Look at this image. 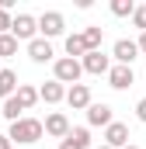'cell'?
I'll return each mask as SVG.
<instances>
[{
    "instance_id": "cell-30",
    "label": "cell",
    "mask_w": 146,
    "mask_h": 149,
    "mask_svg": "<svg viewBox=\"0 0 146 149\" xmlns=\"http://www.w3.org/2000/svg\"><path fill=\"white\" fill-rule=\"evenodd\" d=\"M0 70H4V66H0Z\"/></svg>"
},
{
    "instance_id": "cell-28",
    "label": "cell",
    "mask_w": 146,
    "mask_h": 149,
    "mask_svg": "<svg viewBox=\"0 0 146 149\" xmlns=\"http://www.w3.org/2000/svg\"><path fill=\"white\" fill-rule=\"evenodd\" d=\"M125 149H139V146H132V142H129V146H125Z\"/></svg>"
},
{
    "instance_id": "cell-5",
    "label": "cell",
    "mask_w": 146,
    "mask_h": 149,
    "mask_svg": "<svg viewBox=\"0 0 146 149\" xmlns=\"http://www.w3.org/2000/svg\"><path fill=\"white\" fill-rule=\"evenodd\" d=\"M80 63H84V73H91V76H108L111 73V56H105V52H87Z\"/></svg>"
},
{
    "instance_id": "cell-25",
    "label": "cell",
    "mask_w": 146,
    "mask_h": 149,
    "mask_svg": "<svg viewBox=\"0 0 146 149\" xmlns=\"http://www.w3.org/2000/svg\"><path fill=\"white\" fill-rule=\"evenodd\" d=\"M59 149H80V146H77V142H73L70 135H66V139H63V142H59Z\"/></svg>"
},
{
    "instance_id": "cell-6",
    "label": "cell",
    "mask_w": 146,
    "mask_h": 149,
    "mask_svg": "<svg viewBox=\"0 0 146 149\" xmlns=\"http://www.w3.org/2000/svg\"><path fill=\"white\" fill-rule=\"evenodd\" d=\"M63 28H66V21H63V14H59V10H45V14L38 17V31H42V38L63 35Z\"/></svg>"
},
{
    "instance_id": "cell-22",
    "label": "cell",
    "mask_w": 146,
    "mask_h": 149,
    "mask_svg": "<svg viewBox=\"0 0 146 149\" xmlns=\"http://www.w3.org/2000/svg\"><path fill=\"white\" fill-rule=\"evenodd\" d=\"M11 28H14V17H11V10L0 7V35H11Z\"/></svg>"
},
{
    "instance_id": "cell-9",
    "label": "cell",
    "mask_w": 146,
    "mask_h": 149,
    "mask_svg": "<svg viewBox=\"0 0 146 149\" xmlns=\"http://www.w3.org/2000/svg\"><path fill=\"white\" fill-rule=\"evenodd\" d=\"M73 128H70V118L63 111H52L49 118H45V135H52V139H66Z\"/></svg>"
},
{
    "instance_id": "cell-13",
    "label": "cell",
    "mask_w": 146,
    "mask_h": 149,
    "mask_svg": "<svg viewBox=\"0 0 146 149\" xmlns=\"http://www.w3.org/2000/svg\"><path fill=\"white\" fill-rule=\"evenodd\" d=\"M66 90H70V87H63L59 80H49V83L38 87V94H42L45 104H59V101H66Z\"/></svg>"
},
{
    "instance_id": "cell-21",
    "label": "cell",
    "mask_w": 146,
    "mask_h": 149,
    "mask_svg": "<svg viewBox=\"0 0 146 149\" xmlns=\"http://www.w3.org/2000/svg\"><path fill=\"white\" fill-rule=\"evenodd\" d=\"M70 139H73L80 149H87V146H91V128H73V132H70Z\"/></svg>"
},
{
    "instance_id": "cell-17",
    "label": "cell",
    "mask_w": 146,
    "mask_h": 149,
    "mask_svg": "<svg viewBox=\"0 0 146 149\" xmlns=\"http://www.w3.org/2000/svg\"><path fill=\"white\" fill-rule=\"evenodd\" d=\"M80 35H84V42H87V52H101V38H105V31H101L98 24H91V28H84Z\"/></svg>"
},
{
    "instance_id": "cell-15",
    "label": "cell",
    "mask_w": 146,
    "mask_h": 149,
    "mask_svg": "<svg viewBox=\"0 0 146 149\" xmlns=\"http://www.w3.org/2000/svg\"><path fill=\"white\" fill-rule=\"evenodd\" d=\"M18 73L14 70H0V101H7V97H14L18 94Z\"/></svg>"
},
{
    "instance_id": "cell-24",
    "label": "cell",
    "mask_w": 146,
    "mask_h": 149,
    "mask_svg": "<svg viewBox=\"0 0 146 149\" xmlns=\"http://www.w3.org/2000/svg\"><path fill=\"white\" fill-rule=\"evenodd\" d=\"M136 118H139V121H143V125H146V97H143V101H139V104H136Z\"/></svg>"
},
{
    "instance_id": "cell-26",
    "label": "cell",
    "mask_w": 146,
    "mask_h": 149,
    "mask_svg": "<svg viewBox=\"0 0 146 149\" xmlns=\"http://www.w3.org/2000/svg\"><path fill=\"white\" fill-rule=\"evenodd\" d=\"M0 149H14V142H11V135H0Z\"/></svg>"
},
{
    "instance_id": "cell-7",
    "label": "cell",
    "mask_w": 146,
    "mask_h": 149,
    "mask_svg": "<svg viewBox=\"0 0 146 149\" xmlns=\"http://www.w3.org/2000/svg\"><path fill=\"white\" fill-rule=\"evenodd\" d=\"M66 104H70L73 111H87L94 101H91V87L87 83H73L70 90H66Z\"/></svg>"
},
{
    "instance_id": "cell-10",
    "label": "cell",
    "mask_w": 146,
    "mask_h": 149,
    "mask_svg": "<svg viewBox=\"0 0 146 149\" xmlns=\"http://www.w3.org/2000/svg\"><path fill=\"white\" fill-rule=\"evenodd\" d=\"M105 146H111V149H125V146H129V125L111 121L108 128H105Z\"/></svg>"
},
{
    "instance_id": "cell-1",
    "label": "cell",
    "mask_w": 146,
    "mask_h": 149,
    "mask_svg": "<svg viewBox=\"0 0 146 149\" xmlns=\"http://www.w3.org/2000/svg\"><path fill=\"white\" fill-rule=\"evenodd\" d=\"M7 135H11V142H21V146H32L38 142L42 135H45V121H38V118H21V121H14L11 128H7Z\"/></svg>"
},
{
    "instance_id": "cell-11",
    "label": "cell",
    "mask_w": 146,
    "mask_h": 149,
    "mask_svg": "<svg viewBox=\"0 0 146 149\" xmlns=\"http://www.w3.org/2000/svg\"><path fill=\"white\" fill-rule=\"evenodd\" d=\"M136 83V73H132V66H111V73H108V87H115V90H129Z\"/></svg>"
},
{
    "instance_id": "cell-14",
    "label": "cell",
    "mask_w": 146,
    "mask_h": 149,
    "mask_svg": "<svg viewBox=\"0 0 146 149\" xmlns=\"http://www.w3.org/2000/svg\"><path fill=\"white\" fill-rule=\"evenodd\" d=\"M14 97H18V104H21L25 111H32V108H35L38 101H42V94H38V87H32V83H21Z\"/></svg>"
},
{
    "instance_id": "cell-4",
    "label": "cell",
    "mask_w": 146,
    "mask_h": 149,
    "mask_svg": "<svg viewBox=\"0 0 146 149\" xmlns=\"http://www.w3.org/2000/svg\"><path fill=\"white\" fill-rule=\"evenodd\" d=\"M35 31H38V17H32V14H18L14 17L11 35L18 38V42H35Z\"/></svg>"
},
{
    "instance_id": "cell-2",
    "label": "cell",
    "mask_w": 146,
    "mask_h": 149,
    "mask_svg": "<svg viewBox=\"0 0 146 149\" xmlns=\"http://www.w3.org/2000/svg\"><path fill=\"white\" fill-rule=\"evenodd\" d=\"M80 76H84V63L80 59H70V56H63V59H56L52 63V80H59L63 87L66 83H80Z\"/></svg>"
},
{
    "instance_id": "cell-19",
    "label": "cell",
    "mask_w": 146,
    "mask_h": 149,
    "mask_svg": "<svg viewBox=\"0 0 146 149\" xmlns=\"http://www.w3.org/2000/svg\"><path fill=\"white\" fill-rule=\"evenodd\" d=\"M111 14L115 17H132L136 14V3L132 0H111Z\"/></svg>"
},
{
    "instance_id": "cell-29",
    "label": "cell",
    "mask_w": 146,
    "mask_h": 149,
    "mask_svg": "<svg viewBox=\"0 0 146 149\" xmlns=\"http://www.w3.org/2000/svg\"><path fill=\"white\" fill-rule=\"evenodd\" d=\"M98 149H111V146H98Z\"/></svg>"
},
{
    "instance_id": "cell-12",
    "label": "cell",
    "mask_w": 146,
    "mask_h": 149,
    "mask_svg": "<svg viewBox=\"0 0 146 149\" xmlns=\"http://www.w3.org/2000/svg\"><path fill=\"white\" fill-rule=\"evenodd\" d=\"M28 56H32V63H52V59H56L52 42H49V38H35V42H28Z\"/></svg>"
},
{
    "instance_id": "cell-8",
    "label": "cell",
    "mask_w": 146,
    "mask_h": 149,
    "mask_svg": "<svg viewBox=\"0 0 146 149\" xmlns=\"http://www.w3.org/2000/svg\"><path fill=\"white\" fill-rule=\"evenodd\" d=\"M111 121H115L111 104H105V101H101V104H91V108H87V125H91V128H108Z\"/></svg>"
},
{
    "instance_id": "cell-16",
    "label": "cell",
    "mask_w": 146,
    "mask_h": 149,
    "mask_svg": "<svg viewBox=\"0 0 146 149\" xmlns=\"http://www.w3.org/2000/svg\"><path fill=\"white\" fill-rule=\"evenodd\" d=\"M66 56H70V59H84V56H87V42H84L80 31H73V35L66 38Z\"/></svg>"
},
{
    "instance_id": "cell-20",
    "label": "cell",
    "mask_w": 146,
    "mask_h": 149,
    "mask_svg": "<svg viewBox=\"0 0 146 149\" xmlns=\"http://www.w3.org/2000/svg\"><path fill=\"white\" fill-rule=\"evenodd\" d=\"M11 56H18V38L0 35V59H11Z\"/></svg>"
},
{
    "instance_id": "cell-18",
    "label": "cell",
    "mask_w": 146,
    "mask_h": 149,
    "mask_svg": "<svg viewBox=\"0 0 146 149\" xmlns=\"http://www.w3.org/2000/svg\"><path fill=\"white\" fill-rule=\"evenodd\" d=\"M0 114H4V118L14 125V121H21V118H25V108L18 104V97H7V101H4V111H0Z\"/></svg>"
},
{
    "instance_id": "cell-27",
    "label": "cell",
    "mask_w": 146,
    "mask_h": 149,
    "mask_svg": "<svg viewBox=\"0 0 146 149\" xmlns=\"http://www.w3.org/2000/svg\"><path fill=\"white\" fill-rule=\"evenodd\" d=\"M136 42H139V52H143V56H146V31H143V35H139V38H136Z\"/></svg>"
},
{
    "instance_id": "cell-3",
    "label": "cell",
    "mask_w": 146,
    "mask_h": 149,
    "mask_svg": "<svg viewBox=\"0 0 146 149\" xmlns=\"http://www.w3.org/2000/svg\"><path fill=\"white\" fill-rule=\"evenodd\" d=\"M111 56H115V63H118V66H132L143 52H139V42H132V38H118V42H115V49H111Z\"/></svg>"
},
{
    "instance_id": "cell-23",
    "label": "cell",
    "mask_w": 146,
    "mask_h": 149,
    "mask_svg": "<svg viewBox=\"0 0 146 149\" xmlns=\"http://www.w3.org/2000/svg\"><path fill=\"white\" fill-rule=\"evenodd\" d=\"M132 24H136L139 31H146V3H139V7H136V14H132Z\"/></svg>"
}]
</instances>
